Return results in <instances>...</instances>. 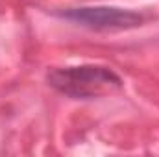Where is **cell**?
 Masks as SVG:
<instances>
[{
	"label": "cell",
	"mask_w": 159,
	"mask_h": 157,
	"mask_svg": "<svg viewBox=\"0 0 159 157\" xmlns=\"http://www.w3.org/2000/svg\"><path fill=\"white\" fill-rule=\"evenodd\" d=\"M46 81L52 89L74 100L100 98L122 89V78L113 69L104 65H76L54 69L48 72Z\"/></svg>",
	"instance_id": "obj_1"
},
{
	"label": "cell",
	"mask_w": 159,
	"mask_h": 157,
	"mask_svg": "<svg viewBox=\"0 0 159 157\" xmlns=\"http://www.w3.org/2000/svg\"><path fill=\"white\" fill-rule=\"evenodd\" d=\"M59 17L72 20L83 28L96 30V32H117L137 28L144 22V17L137 11L109 7V6H83L70 7L59 13Z\"/></svg>",
	"instance_id": "obj_2"
}]
</instances>
